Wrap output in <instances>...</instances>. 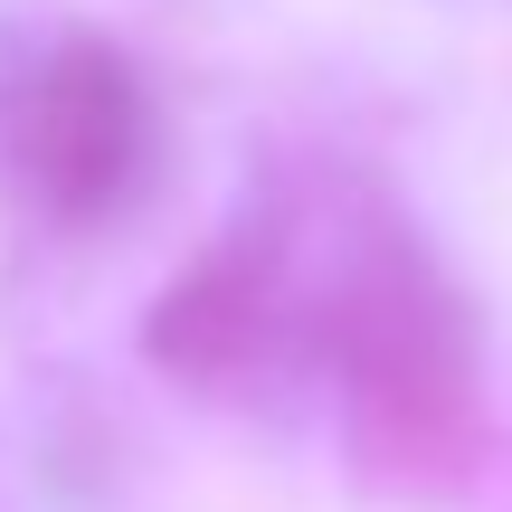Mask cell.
<instances>
[{
    "label": "cell",
    "mask_w": 512,
    "mask_h": 512,
    "mask_svg": "<svg viewBox=\"0 0 512 512\" xmlns=\"http://www.w3.org/2000/svg\"><path fill=\"white\" fill-rule=\"evenodd\" d=\"M10 152L48 209H105L133 181V162H143V95H133L124 57L95 48V38H67L19 86Z\"/></svg>",
    "instance_id": "6da1fadb"
}]
</instances>
